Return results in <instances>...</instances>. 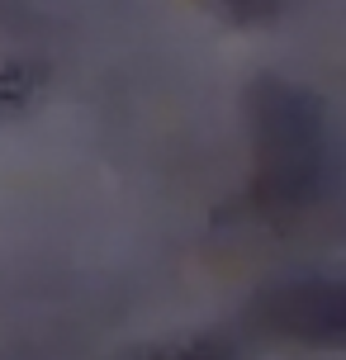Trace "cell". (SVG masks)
<instances>
[{"label":"cell","mask_w":346,"mask_h":360,"mask_svg":"<svg viewBox=\"0 0 346 360\" xmlns=\"http://www.w3.org/2000/svg\"><path fill=\"white\" fill-rule=\"evenodd\" d=\"M247 128H252V199L266 214L309 209L328 176L323 100L299 81L256 76L247 86Z\"/></svg>","instance_id":"1"},{"label":"cell","mask_w":346,"mask_h":360,"mask_svg":"<svg viewBox=\"0 0 346 360\" xmlns=\"http://www.w3.org/2000/svg\"><path fill=\"white\" fill-rule=\"evenodd\" d=\"M252 323L275 342L346 351V275H304L271 285L266 294H256Z\"/></svg>","instance_id":"2"},{"label":"cell","mask_w":346,"mask_h":360,"mask_svg":"<svg viewBox=\"0 0 346 360\" xmlns=\"http://www.w3.org/2000/svg\"><path fill=\"white\" fill-rule=\"evenodd\" d=\"M133 360H237V351L223 337H190V342H176V346L143 351V356H133Z\"/></svg>","instance_id":"3"},{"label":"cell","mask_w":346,"mask_h":360,"mask_svg":"<svg viewBox=\"0 0 346 360\" xmlns=\"http://www.w3.org/2000/svg\"><path fill=\"white\" fill-rule=\"evenodd\" d=\"M219 5L233 19H242V24H266V19L280 15V5H285V0H219Z\"/></svg>","instance_id":"4"}]
</instances>
